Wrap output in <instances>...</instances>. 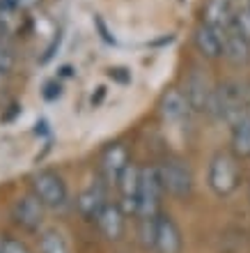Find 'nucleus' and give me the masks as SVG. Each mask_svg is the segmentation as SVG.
<instances>
[{
  "mask_svg": "<svg viewBox=\"0 0 250 253\" xmlns=\"http://www.w3.org/2000/svg\"><path fill=\"white\" fill-rule=\"evenodd\" d=\"M124 216L126 214L119 203H106L104 212H101L99 221H97V226H99V230L104 233L106 240L117 242L124 235Z\"/></svg>",
  "mask_w": 250,
  "mask_h": 253,
  "instance_id": "obj_13",
  "label": "nucleus"
},
{
  "mask_svg": "<svg viewBox=\"0 0 250 253\" xmlns=\"http://www.w3.org/2000/svg\"><path fill=\"white\" fill-rule=\"evenodd\" d=\"M204 23L223 33L234 23V7L230 0H207L204 5Z\"/></svg>",
  "mask_w": 250,
  "mask_h": 253,
  "instance_id": "obj_14",
  "label": "nucleus"
},
{
  "mask_svg": "<svg viewBox=\"0 0 250 253\" xmlns=\"http://www.w3.org/2000/svg\"><path fill=\"white\" fill-rule=\"evenodd\" d=\"M117 187H119V193H122L119 205H122L124 214L136 216V212H138V193H140V168L136 164L126 166V170L119 177Z\"/></svg>",
  "mask_w": 250,
  "mask_h": 253,
  "instance_id": "obj_10",
  "label": "nucleus"
},
{
  "mask_svg": "<svg viewBox=\"0 0 250 253\" xmlns=\"http://www.w3.org/2000/svg\"><path fill=\"white\" fill-rule=\"evenodd\" d=\"M161 113L168 122H181L186 115L191 113L188 99H186L184 90H168L161 99Z\"/></svg>",
  "mask_w": 250,
  "mask_h": 253,
  "instance_id": "obj_16",
  "label": "nucleus"
},
{
  "mask_svg": "<svg viewBox=\"0 0 250 253\" xmlns=\"http://www.w3.org/2000/svg\"><path fill=\"white\" fill-rule=\"evenodd\" d=\"M234 26L246 40L250 42V5L241 7L239 12H234Z\"/></svg>",
  "mask_w": 250,
  "mask_h": 253,
  "instance_id": "obj_20",
  "label": "nucleus"
},
{
  "mask_svg": "<svg viewBox=\"0 0 250 253\" xmlns=\"http://www.w3.org/2000/svg\"><path fill=\"white\" fill-rule=\"evenodd\" d=\"M165 193L158 166H143L140 168V193H138V212L136 219H156L161 214V196Z\"/></svg>",
  "mask_w": 250,
  "mask_h": 253,
  "instance_id": "obj_2",
  "label": "nucleus"
},
{
  "mask_svg": "<svg viewBox=\"0 0 250 253\" xmlns=\"http://www.w3.org/2000/svg\"><path fill=\"white\" fill-rule=\"evenodd\" d=\"M156 219L138 221V237H140V244H143L145 249L156 247Z\"/></svg>",
  "mask_w": 250,
  "mask_h": 253,
  "instance_id": "obj_19",
  "label": "nucleus"
},
{
  "mask_svg": "<svg viewBox=\"0 0 250 253\" xmlns=\"http://www.w3.org/2000/svg\"><path fill=\"white\" fill-rule=\"evenodd\" d=\"M33 193L44 203L46 207H65L67 203V184L58 173L53 170H39L33 177Z\"/></svg>",
  "mask_w": 250,
  "mask_h": 253,
  "instance_id": "obj_5",
  "label": "nucleus"
},
{
  "mask_svg": "<svg viewBox=\"0 0 250 253\" xmlns=\"http://www.w3.org/2000/svg\"><path fill=\"white\" fill-rule=\"evenodd\" d=\"M44 203H41L35 193H28V196H21L16 203H14L12 216L14 223L21 226L28 233H39L41 223H44Z\"/></svg>",
  "mask_w": 250,
  "mask_h": 253,
  "instance_id": "obj_6",
  "label": "nucleus"
},
{
  "mask_svg": "<svg viewBox=\"0 0 250 253\" xmlns=\"http://www.w3.org/2000/svg\"><path fill=\"white\" fill-rule=\"evenodd\" d=\"M248 198H250V189H248Z\"/></svg>",
  "mask_w": 250,
  "mask_h": 253,
  "instance_id": "obj_26",
  "label": "nucleus"
},
{
  "mask_svg": "<svg viewBox=\"0 0 250 253\" xmlns=\"http://www.w3.org/2000/svg\"><path fill=\"white\" fill-rule=\"evenodd\" d=\"M223 55L234 65H244L250 60V42L232 23L223 30Z\"/></svg>",
  "mask_w": 250,
  "mask_h": 253,
  "instance_id": "obj_11",
  "label": "nucleus"
},
{
  "mask_svg": "<svg viewBox=\"0 0 250 253\" xmlns=\"http://www.w3.org/2000/svg\"><path fill=\"white\" fill-rule=\"evenodd\" d=\"M0 79H2V74H0Z\"/></svg>",
  "mask_w": 250,
  "mask_h": 253,
  "instance_id": "obj_27",
  "label": "nucleus"
},
{
  "mask_svg": "<svg viewBox=\"0 0 250 253\" xmlns=\"http://www.w3.org/2000/svg\"><path fill=\"white\" fill-rule=\"evenodd\" d=\"M184 94H186V99H188V106H191L193 113H209L214 87H211L209 79L200 69H193L191 76L186 79Z\"/></svg>",
  "mask_w": 250,
  "mask_h": 253,
  "instance_id": "obj_7",
  "label": "nucleus"
},
{
  "mask_svg": "<svg viewBox=\"0 0 250 253\" xmlns=\"http://www.w3.org/2000/svg\"><path fill=\"white\" fill-rule=\"evenodd\" d=\"M60 92H62V85H60L58 81H51V83H46V85H44V97H46L48 101L58 99Z\"/></svg>",
  "mask_w": 250,
  "mask_h": 253,
  "instance_id": "obj_23",
  "label": "nucleus"
},
{
  "mask_svg": "<svg viewBox=\"0 0 250 253\" xmlns=\"http://www.w3.org/2000/svg\"><path fill=\"white\" fill-rule=\"evenodd\" d=\"M0 253H30V249L21 240H16V237L2 235V237H0Z\"/></svg>",
  "mask_w": 250,
  "mask_h": 253,
  "instance_id": "obj_21",
  "label": "nucleus"
},
{
  "mask_svg": "<svg viewBox=\"0 0 250 253\" xmlns=\"http://www.w3.org/2000/svg\"><path fill=\"white\" fill-rule=\"evenodd\" d=\"M106 203H108V200H106V191H104V187H99V184L87 187L85 191L78 196V210H80V214H83L85 219H90V221H99Z\"/></svg>",
  "mask_w": 250,
  "mask_h": 253,
  "instance_id": "obj_15",
  "label": "nucleus"
},
{
  "mask_svg": "<svg viewBox=\"0 0 250 253\" xmlns=\"http://www.w3.org/2000/svg\"><path fill=\"white\" fill-rule=\"evenodd\" d=\"M195 48L207 60H218L223 58V33L216 28H209L207 23L195 30Z\"/></svg>",
  "mask_w": 250,
  "mask_h": 253,
  "instance_id": "obj_12",
  "label": "nucleus"
},
{
  "mask_svg": "<svg viewBox=\"0 0 250 253\" xmlns=\"http://www.w3.org/2000/svg\"><path fill=\"white\" fill-rule=\"evenodd\" d=\"M209 115H214L216 120H223L225 125H239V122L248 118V108H246V99H244V87L234 83V81H227L223 85L214 90V97H211L209 104Z\"/></svg>",
  "mask_w": 250,
  "mask_h": 253,
  "instance_id": "obj_1",
  "label": "nucleus"
},
{
  "mask_svg": "<svg viewBox=\"0 0 250 253\" xmlns=\"http://www.w3.org/2000/svg\"><path fill=\"white\" fill-rule=\"evenodd\" d=\"M39 253H71L65 235L58 228H44L39 233Z\"/></svg>",
  "mask_w": 250,
  "mask_h": 253,
  "instance_id": "obj_18",
  "label": "nucleus"
},
{
  "mask_svg": "<svg viewBox=\"0 0 250 253\" xmlns=\"http://www.w3.org/2000/svg\"><path fill=\"white\" fill-rule=\"evenodd\" d=\"M232 152L237 159H250V115L232 126Z\"/></svg>",
  "mask_w": 250,
  "mask_h": 253,
  "instance_id": "obj_17",
  "label": "nucleus"
},
{
  "mask_svg": "<svg viewBox=\"0 0 250 253\" xmlns=\"http://www.w3.org/2000/svg\"><path fill=\"white\" fill-rule=\"evenodd\" d=\"M60 74H62V76H71V74H73V69H71V67H69V65H67V67H62V69H60Z\"/></svg>",
  "mask_w": 250,
  "mask_h": 253,
  "instance_id": "obj_25",
  "label": "nucleus"
},
{
  "mask_svg": "<svg viewBox=\"0 0 250 253\" xmlns=\"http://www.w3.org/2000/svg\"><path fill=\"white\" fill-rule=\"evenodd\" d=\"M129 166V150L122 143H112L101 154V175L106 184H119V177Z\"/></svg>",
  "mask_w": 250,
  "mask_h": 253,
  "instance_id": "obj_9",
  "label": "nucleus"
},
{
  "mask_svg": "<svg viewBox=\"0 0 250 253\" xmlns=\"http://www.w3.org/2000/svg\"><path fill=\"white\" fill-rule=\"evenodd\" d=\"M207 182H209L211 191L220 196V198L232 196L239 189V182H241V170H239L237 157H232L227 152H218L209 164Z\"/></svg>",
  "mask_w": 250,
  "mask_h": 253,
  "instance_id": "obj_3",
  "label": "nucleus"
},
{
  "mask_svg": "<svg viewBox=\"0 0 250 253\" xmlns=\"http://www.w3.org/2000/svg\"><path fill=\"white\" fill-rule=\"evenodd\" d=\"M110 79H115L117 83H131V74L126 72V69H122V67H115V69H110Z\"/></svg>",
  "mask_w": 250,
  "mask_h": 253,
  "instance_id": "obj_24",
  "label": "nucleus"
},
{
  "mask_svg": "<svg viewBox=\"0 0 250 253\" xmlns=\"http://www.w3.org/2000/svg\"><path fill=\"white\" fill-rule=\"evenodd\" d=\"M158 173L165 193H170L172 198L186 200L193 193V170L184 159H165L158 166Z\"/></svg>",
  "mask_w": 250,
  "mask_h": 253,
  "instance_id": "obj_4",
  "label": "nucleus"
},
{
  "mask_svg": "<svg viewBox=\"0 0 250 253\" xmlns=\"http://www.w3.org/2000/svg\"><path fill=\"white\" fill-rule=\"evenodd\" d=\"M12 69H14V53L0 44V74L5 76V74H9Z\"/></svg>",
  "mask_w": 250,
  "mask_h": 253,
  "instance_id": "obj_22",
  "label": "nucleus"
},
{
  "mask_svg": "<svg viewBox=\"0 0 250 253\" xmlns=\"http://www.w3.org/2000/svg\"><path fill=\"white\" fill-rule=\"evenodd\" d=\"M184 240H181V230L175 223L170 214H158L156 219V253H181Z\"/></svg>",
  "mask_w": 250,
  "mask_h": 253,
  "instance_id": "obj_8",
  "label": "nucleus"
}]
</instances>
